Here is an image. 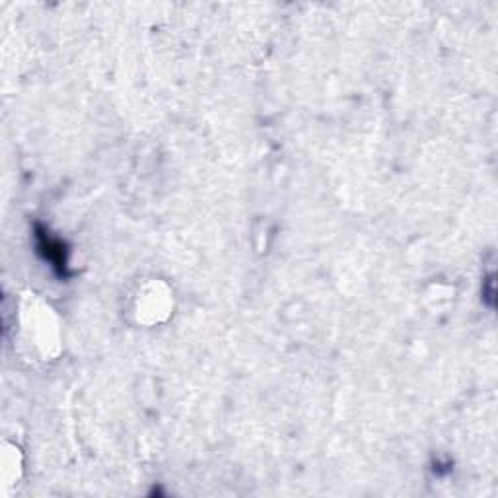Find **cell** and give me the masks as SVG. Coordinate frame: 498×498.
<instances>
[{
    "label": "cell",
    "mask_w": 498,
    "mask_h": 498,
    "mask_svg": "<svg viewBox=\"0 0 498 498\" xmlns=\"http://www.w3.org/2000/svg\"><path fill=\"white\" fill-rule=\"evenodd\" d=\"M39 246L43 249L45 257L53 263V267H57L59 271L65 275V269H66V259H65V251L61 248V243L59 241H54L51 239L49 236H45V232H39Z\"/></svg>",
    "instance_id": "6da1fadb"
}]
</instances>
